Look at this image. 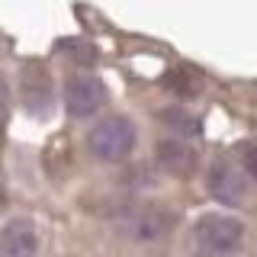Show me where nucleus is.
Segmentation results:
<instances>
[{"label":"nucleus","instance_id":"nucleus-5","mask_svg":"<svg viewBox=\"0 0 257 257\" xmlns=\"http://www.w3.org/2000/svg\"><path fill=\"white\" fill-rule=\"evenodd\" d=\"M247 183H251V171H238L228 161H219L212 167V180H209V190L222 199V203L238 206L241 199L247 196Z\"/></svg>","mask_w":257,"mask_h":257},{"label":"nucleus","instance_id":"nucleus-1","mask_svg":"<svg viewBox=\"0 0 257 257\" xmlns=\"http://www.w3.org/2000/svg\"><path fill=\"white\" fill-rule=\"evenodd\" d=\"M244 244V225L235 215L209 212L193 225V247L199 257H231Z\"/></svg>","mask_w":257,"mask_h":257},{"label":"nucleus","instance_id":"nucleus-7","mask_svg":"<svg viewBox=\"0 0 257 257\" xmlns=\"http://www.w3.org/2000/svg\"><path fill=\"white\" fill-rule=\"evenodd\" d=\"M161 164L171 167L174 174H190L193 171V151L180 145H161Z\"/></svg>","mask_w":257,"mask_h":257},{"label":"nucleus","instance_id":"nucleus-8","mask_svg":"<svg viewBox=\"0 0 257 257\" xmlns=\"http://www.w3.org/2000/svg\"><path fill=\"white\" fill-rule=\"evenodd\" d=\"M7 109H10V87H7L4 74H0V119L7 116Z\"/></svg>","mask_w":257,"mask_h":257},{"label":"nucleus","instance_id":"nucleus-3","mask_svg":"<svg viewBox=\"0 0 257 257\" xmlns=\"http://www.w3.org/2000/svg\"><path fill=\"white\" fill-rule=\"evenodd\" d=\"M64 103H68V112L77 119L93 116L106 103V87H103V80H96L90 74H77L64 87Z\"/></svg>","mask_w":257,"mask_h":257},{"label":"nucleus","instance_id":"nucleus-2","mask_svg":"<svg viewBox=\"0 0 257 257\" xmlns=\"http://www.w3.org/2000/svg\"><path fill=\"white\" fill-rule=\"evenodd\" d=\"M87 148L100 161H122L135 148V125L125 116H106L87 135Z\"/></svg>","mask_w":257,"mask_h":257},{"label":"nucleus","instance_id":"nucleus-4","mask_svg":"<svg viewBox=\"0 0 257 257\" xmlns=\"http://www.w3.org/2000/svg\"><path fill=\"white\" fill-rule=\"evenodd\" d=\"M39 231L29 219H10L0 228V257H36Z\"/></svg>","mask_w":257,"mask_h":257},{"label":"nucleus","instance_id":"nucleus-6","mask_svg":"<svg viewBox=\"0 0 257 257\" xmlns=\"http://www.w3.org/2000/svg\"><path fill=\"white\" fill-rule=\"evenodd\" d=\"M171 228V215L164 212V209H142V212H135L132 219H125V235L132 238H161L164 231Z\"/></svg>","mask_w":257,"mask_h":257}]
</instances>
